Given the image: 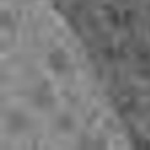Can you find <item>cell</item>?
<instances>
[{
	"label": "cell",
	"instance_id": "6da1fadb",
	"mask_svg": "<svg viewBox=\"0 0 150 150\" xmlns=\"http://www.w3.org/2000/svg\"><path fill=\"white\" fill-rule=\"evenodd\" d=\"M47 63H49L50 69L57 74H63L69 70V58L61 49H55L47 57Z\"/></svg>",
	"mask_w": 150,
	"mask_h": 150
},
{
	"label": "cell",
	"instance_id": "277c9868",
	"mask_svg": "<svg viewBox=\"0 0 150 150\" xmlns=\"http://www.w3.org/2000/svg\"><path fill=\"white\" fill-rule=\"evenodd\" d=\"M58 127H59V129L67 132V130H70L74 127V122L70 116H61L58 119Z\"/></svg>",
	"mask_w": 150,
	"mask_h": 150
},
{
	"label": "cell",
	"instance_id": "7a4b0ae2",
	"mask_svg": "<svg viewBox=\"0 0 150 150\" xmlns=\"http://www.w3.org/2000/svg\"><path fill=\"white\" fill-rule=\"evenodd\" d=\"M34 103L38 107H42V108H47V107L52 105L53 99H52V95L49 93V91H47V88H41V90L36 93V96H34Z\"/></svg>",
	"mask_w": 150,
	"mask_h": 150
},
{
	"label": "cell",
	"instance_id": "3957f363",
	"mask_svg": "<svg viewBox=\"0 0 150 150\" xmlns=\"http://www.w3.org/2000/svg\"><path fill=\"white\" fill-rule=\"evenodd\" d=\"M8 124H9V128H12L13 130H23L28 125V120L21 113H12L9 116Z\"/></svg>",
	"mask_w": 150,
	"mask_h": 150
}]
</instances>
